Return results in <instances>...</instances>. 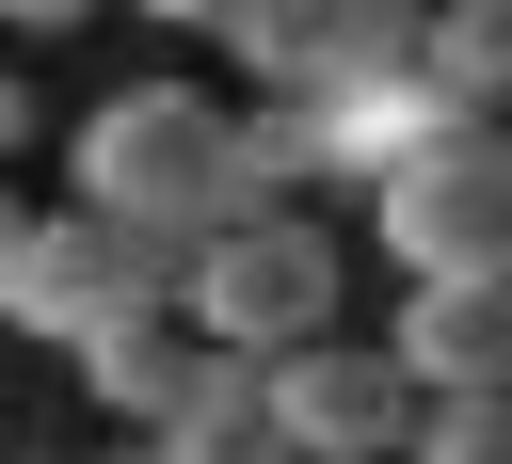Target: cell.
<instances>
[{
  "label": "cell",
  "instance_id": "cell-12",
  "mask_svg": "<svg viewBox=\"0 0 512 464\" xmlns=\"http://www.w3.org/2000/svg\"><path fill=\"white\" fill-rule=\"evenodd\" d=\"M240 192H320V112L304 96H240Z\"/></svg>",
  "mask_w": 512,
  "mask_h": 464
},
{
  "label": "cell",
  "instance_id": "cell-13",
  "mask_svg": "<svg viewBox=\"0 0 512 464\" xmlns=\"http://www.w3.org/2000/svg\"><path fill=\"white\" fill-rule=\"evenodd\" d=\"M400 464H512V384H480V400H432Z\"/></svg>",
  "mask_w": 512,
  "mask_h": 464
},
{
  "label": "cell",
  "instance_id": "cell-7",
  "mask_svg": "<svg viewBox=\"0 0 512 464\" xmlns=\"http://www.w3.org/2000/svg\"><path fill=\"white\" fill-rule=\"evenodd\" d=\"M304 112H320V176H336V192H384V176L432 160L448 128H496V112H464V96L432 80V48L384 64V80H336V96H304Z\"/></svg>",
  "mask_w": 512,
  "mask_h": 464
},
{
  "label": "cell",
  "instance_id": "cell-2",
  "mask_svg": "<svg viewBox=\"0 0 512 464\" xmlns=\"http://www.w3.org/2000/svg\"><path fill=\"white\" fill-rule=\"evenodd\" d=\"M336 288H352V240L304 208V192H256V208H224L208 240H192V272H176V304H192V336H224V352H304V336H336Z\"/></svg>",
  "mask_w": 512,
  "mask_h": 464
},
{
  "label": "cell",
  "instance_id": "cell-15",
  "mask_svg": "<svg viewBox=\"0 0 512 464\" xmlns=\"http://www.w3.org/2000/svg\"><path fill=\"white\" fill-rule=\"evenodd\" d=\"M160 32H240V0H144Z\"/></svg>",
  "mask_w": 512,
  "mask_h": 464
},
{
  "label": "cell",
  "instance_id": "cell-3",
  "mask_svg": "<svg viewBox=\"0 0 512 464\" xmlns=\"http://www.w3.org/2000/svg\"><path fill=\"white\" fill-rule=\"evenodd\" d=\"M176 272H192L176 240H128V224H96V208L64 192V208H32V240H16V272H0V320L48 336V352H80V336L176 304Z\"/></svg>",
  "mask_w": 512,
  "mask_h": 464
},
{
  "label": "cell",
  "instance_id": "cell-20",
  "mask_svg": "<svg viewBox=\"0 0 512 464\" xmlns=\"http://www.w3.org/2000/svg\"><path fill=\"white\" fill-rule=\"evenodd\" d=\"M0 464H16V416H0Z\"/></svg>",
  "mask_w": 512,
  "mask_h": 464
},
{
  "label": "cell",
  "instance_id": "cell-19",
  "mask_svg": "<svg viewBox=\"0 0 512 464\" xmlns=\"http://www.w3.org/2000/svg\"><path fill=\"white\" fill-rule=\"evenodd\" d=\"M272 464H336V448H272Z\"/></svg>",
  "mask_w": 512,
  "mask_h": 464
},
{
  "label": "cell",
  "instance_id": "cell-17",
  "mask_svg": "<svg viewBox=\"0 0 512 464\" xmlns=\"http://www.w3.org/2000/svg\"><path fill=\"white\" fill-rule=\"evenodd\" d=\"M16 240H32V208H16V176H0V272H16Z\"/></svg>",
  "mask_w": 512,
  "mask_h": 464
},
{
  "label": "cell",
  "instance_id": "cell-10",
  "mask_svg": "<svg viewBox=\"0 0 512 464\" xmlns=\"http://www.w3.org/2000/svg\"><path fill=\"white\" fill-rule=\"evenodd\" d=\"M144 448H160V464H272V448H288V432H272V368H256V352H208V384H192Z\"/></svg>",
  "mask_w": 512,
  "mask_h": 464
},
{
  "label": "cell",
  "instance_id": "cell-4",
  "mask_svg": "<svg viewBox=\"0 0 512 464\" xmlns=\"http://www.w3.org/2000/svg\"><path fill=\"white\" fill-rule=\"evenodd\" d=\"M368 240L400 288L416 272H512V128H448L432 160H400L368 192Z\"/></svg>",
  "mask_w": 512,
  "mask_h": 464
},
{
  "label": "cell",
  "instance_id": "cell-18",
  "mask_svg": "<svg viewBox=\"0 0 512 464\" xmlns=\"http://www.w3.org/2000/svg\"><path fill=\"white\" fill-rule=\"evenodd\" d=\"M96 464H160V448H144V432H128V448H96Z\"/></svg>",
  "mask_w": 512,
  "mask_h": 464
},
{
  "label": "cell",
  "instance_id": "cell-9",
  "mask_svg": "<svg viewBox=\"0 0 512 464\" xmlns=\"http://www.w3.org/2000/svg\"><path fill=\"white\" fill-rule=\"evenodd\" d=\"M208 352L224 336H192V304H144V320H112V336H80V384H96V416H128V432H160L192 384H208Z\"/></svg>",
  "mask_w": 512,
  "mask_h": 464
},
{
  "label": "cell",
  "instance_id": "cell-8",
  "mask_svg": "<svg viewBox=\"0 0 512 464\" xmlns=\"http://www.w3.org/2000/svg\"><path fill=\"white\" fill-rule=\"evenodd\" d=\"M384 352H400L432 400L512 384V272H416V288H400V320H384Z\"/></svg>",
  "mask_w": 512,
  "mask_h": 464
},
{
  "label": "cell",
  "instance_id": "cell-16",
  "mask_svg": "<svg viewBox=\"0 0 512 464\" xmlns=\"http://www.w3.org/2000/svg\"><path fill=\"white\" fill-rule=\"evenodd\" d=\"M96 0H0V32H80Z\"/></svg>",
  "mask_w": 512,
  "mask_h": 464
},
{
  "label": "cell",
  "instance_id": "cell-6",
  "mask_svg": "<svg viewBox=\"0 0 512 464\" xmlns=\"http://www.w3.org/2000/svg\"><path fill=\"white\" fill-rule=\"evenodd\" d=\"M240 80L256 96H336V80H384L432 48V0H240Z\"/></svg>",
  "mask_w": 512,
  "mask_h": 464
},
{
  "label": "cell",
  "instance_id": "cell-5",
  "mask_svg": "<svg viewBox=\"0 0 512 464\" xmlns=\"http://www.w3.org/2000/svg\"><path fill=\"white\" fill-rule=\"evenodd\" d=\"M416 416H432V384H416L384 336H304V352H272V432H288V448L400 464V448H416Z\"/></svg>",
  "mask_w": 512,
  "mask_h": 464
},
{
  "label": "cell",
  "instance_id": "cell-14",
  "mask_svg": "<svg viewBox=\"0 0 512 464\" xmlns=\"http://www.w3.org/2000/svg\"><path fill=\"white\" fill-rule=\"evenodd\" d=\"M16 144H32V80L0 64V176H16Z\"/></svg>",
  "mask_w": 512,
  "mask_h": 464
},
{
  "label": "cell",
  "instance_id": "cell-11",
  "mask_svg": "<svg viewBox=\"0 0 512 464\" xmlns=\"http://www.w3.org/2000/svg\"><path fill=\"white\" fill-rule=\"evenodd\" d=\"M432 80L512 128V0H432Z\"/></svg>",
  "mask_w": 512,
  "mask_h": 464
},
{
  "label": "cell",
  "instance_id": "cell-1",
  "mask_svg": "<svg viewBox=\"0 0 512 464\" xmlns=\"http://www.w3.org/2000/svg\"><path fill=\"white\" fill-rule=\"evenodd\" d=\"M64 192H80L96 224L192 256L224 208H256V192H240V112L192 96V80H112V96L64 128Z\"/></svg>",
  "mask_w": 512,
  "mask_h": 464
}]
</instances>
